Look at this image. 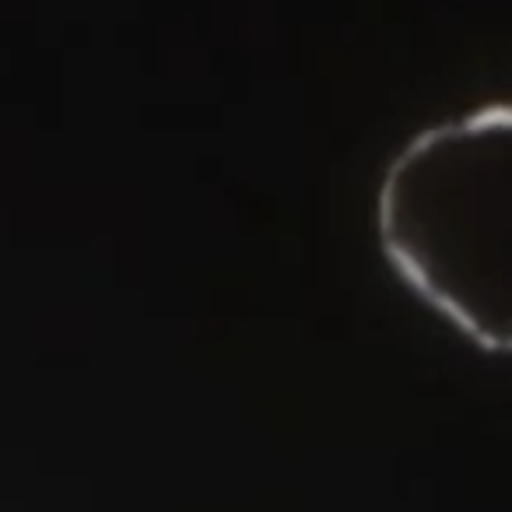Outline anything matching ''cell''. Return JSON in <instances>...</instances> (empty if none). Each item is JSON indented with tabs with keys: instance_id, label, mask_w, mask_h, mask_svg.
I'll return each instance as SVG.
<instances>
[{
	"instance_id": "1",
	"label": "cell",
	"mask_w": 512,
	"mask_h": 512,
	"mask_svg": "<svg viewBox=\"0 0 512 512\" xmlns=\"http://www.w3.org/2000/svg\"><path fill=\"white\" fill-rule=\"evenodd\" d=\"M400 285L488 355H512V99L411 134L376 190Z\"/></svg>"
}]
</instances>
